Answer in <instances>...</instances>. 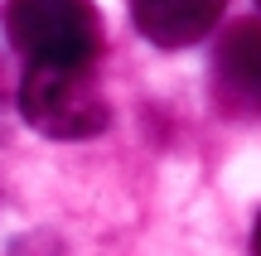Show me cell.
Returning <instances> with one entry per match:
<instances>
[{"instance_id":"cell-1","label":"cell","mask_w":261,"mask_h":256,"mask_svg":"<svg viewBox=\"0 0 261 256\" xmlns=\"http://www.w3.org/2000/svg\"><path fill=\"white\" fill-rule=\"evenodd\" d=\"M5 29L29 68H87L102 53V15L92 0H10Z\"/></svg>"},{"instance_id":"cell-2","label":"cell","mask_w":261,"mask_h":256,"mask_svg":"<svg viewBox=\"0 0 261 256\" xmlns=\"http://www.w3.org/2000/svg\"><path fill=\"white\" fill-rule=\"evenodd\" d=\"M19 116L48 140H92L107 131L112 106L87 68H29L19 82Z\"/></svg>"},{"instance_id":"cell-3","label":"cell","mask_w":261,"mask_h":256,"mask_svg":"<svg viewBox=\"0 0 261 256\" xmlns=\"http://www.w3.org/2000/svg\"><path fill=\"white\" fill-rule=\"evenodd\" d=\"M227 0H130L136 29L160 48H189L208 39V29L223 19Z\"/></svg>"},{"instance_id":"cell-4","label":"cell","mask_w":261,"mask_h":256,"mask_svg":"<svg viewBox=\"0 0 261 256\" xmlns=\"http://www.w3.org/2000/svg\"><path fill=\"white\" fill-rule=\"evenodd\" d=\"M218 82L237 102H261V19H242L218 44Z\"/></svg>"},{"instance_id":"cell-5","label":"cell","mask_w":261,"mask_h":256,"mask_svg":"<svg viewBox=\"0 0 261 256\" xmlns=\"http://www.w3.org/2000/svg\"><path fill=\"white\" fill-rule=\"evenodd\" d=\"M252 256H261V213H256V227H252Z\"/></svg>"},{"instance_id":"cell-6","label":"cell","mask_w":261,"mask_h":256,"mask_svg":"<svg viewBox=\"0 0 261 256\" xmlns=\"http://www.w3.org/2000/svg\"><path fill=\"white\" fill-rule=\"evenodd\" d=\"M256 5H261V0H256Z\"/></svg>"}]
</instances>
